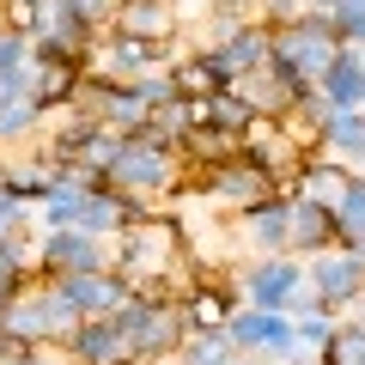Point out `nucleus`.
I'll use <instances>...</instances> for the list:
<instances>
[{
  "label": "nucleus",
  "mask_w": 365,
  "mask_h": 365,
  "mask_svg": "<svg viewBox=\"0 0 365 365\" xmlns=\"http://www.w3.org/2000/svg\"><path fill=\"white\" fill-rule=\"evenodd\" d=\"M177 304H182V323H189V335H195V329H225V323H232V311H237L244 299H237V287L225 280V274H220V280L195 274V280H189V292H182Z\"/></svg>",
  "instance_id": "2eb2a0df"
},
{
  "label": "nucleus",
  "mask_w": 365,
  "mask_h": 365,
  "mask_svg": "<svg viewBox=\"0 0 365 365\" xmlns=\"http://www.w3.org/2000/svg\"><path fill=\"white\" fill-rule=\"evenodd\" d=\"M98 268H110V244L104 237L79 232V225L37 237V280H67V274H98Z\"/></svg>",
  "instance_id": "9d476101"
},
{
  "label": "nucleus",
  "mask_w": 365,
  "mask_h": 365,
  "mask_svg": "<svg viewBox=\"0 0 365 365\" xmlns=\"http://www.w3.org/2000/svg\"><path fill=\"white\" fill-rule=\"evenodd\" d=\"M268 49H274V31L262 25V19H250V25H237L225 43H213V49H201V55H207V67H213L220 86H237L244 73L268 67Z\"/></svg>",
  "instance_id": "9b49d317"
},
{
  "label": "nucleus",
  "mask_w": 365,
  "mask_h": 365,
  "mask_svg": "<svg viewBox=\"0 0 365 365\" xmlns=\"http://www.w3.org/2000/svg\"><path fill=\"white\" fill-rule=\"evenodd\" d=\"M13 189V158H0V195Z\"/></svg>",
  "instance_id": "e433bc0d"
},
{
  "label": "nucleus",
  "mask_w": 365,
  "mask_h": 365,
  "mask_svg": "<svg viewBox=\"0 0 365 365\" xmlns=\"http://www.w3.org/2000/svg\"><path fill=\"white\" fill-rule=\"evenodd\" d=\"M25 232H31V207H19L13 195H0V250H6V244H19Z\"/></svg>",
  "instance_id": "2f4dec72"
},
{
  "label": "nucleus",
  "mask_w": 365,
  "mask_h": 365,
  "mask_svg": "<svg viewBox=\"0 0 365 365\" xmlns=\"http://www.w3.org/2000/svg\"><path fill=\"white\" fill-rule=\"evenodd\" d=\"M153 122V104L140 98V86H110V104H104V128L116 134H140Z\"/></svg>",
  "instance_id": "393cba45"
},
{
  "label": "nucleus",
  "mask_w": 365,
  "mask_h": 365,
  "mask_svg": "<svg viewBox=\"0 0 365 365\" xmlns=\"http://www.w3.org/2000/svg\"><path fill=\"white\" fill-rule=\"evenodd\" d=\"M6 299H13V287H0V304H6Z\"/></svg>",
  "instance_id": "ea45409f"
},
{
  "label": "nucleus",
  "mask_w": 365,
  "mask_h": 365,
  "mask_svg": "<svg viewBox=\"0 0 365 365\" xmlns=\"http://www.w3.org/2000/svg\"><path fill=\"white\" fill-rule=\"evenodd\" d=\"M31 73V37L19 25H0V79Z\"/></svg>",
  "instance_id": "c756f323"
},
{
  "label": "nucleus",
  "mask_w": 365,
  "mask_h": 365,
  "mask_svg": "<svg viewBox=\"0 0 365 365\" xmlns=\"http://www.w3.org/2000/svg\"><path fill=\"white\" fill-rule=\"evenodd\" d=\"M67 6H73V19H79V25L110 31V19H116V6H122V0H67Z\"/></svg>",
  "instance_id": "473e14b6"
},
{
  "label": "nucleus",
  "mask_w": 365,
  "mask_h": 365,
  "mask_svg": "<svg viewBox=\"0 0 365 365\" xmlns=\"http://www.w3.org/2000/svg\"><path fill=\"white\" fill-rule=\"evenodd\" d=\"M317 98H323L329 110H365V55L341 49L335 61L323 67V79H317Z\"/></svg>",
  "instance_id": "aec40b11"
},
{
  "label": "nucleus",
  "mask_w": 365,
  "mask_h": 365,
  "mask_svg": "<svg viewBox=\"0 0 365 365\" xmlns=\"http://www.w3.org/2000/svg\"><path fill=\"white\" fill-rule=\"evenodd\" d=\"M317 153L341 158L353 177H365V116L359 110H329L323 128H317Z\"/></svg>",
  "instance_id": "a211bd4d"
},
{
  "label": "nucleus",
  "mask_w": 365,
  "mask_h": 365,
  "mask_svg": "<svg viewBox=\"0 0 365 365\" xmlns=\"http://www.w3.org/2000/svg\"><path fill=\"white\" fill-rule=\"evenodd\" d=\"M110 182H116L122 195H140V201L177 195L182 189V158H177V146L158 140L153 128L122 134V153H116V165H110Z\"/></svg>",
  "instance_id": "f03ea898"
},
{
  "label": "nucleus",
  "mask_w": 365,
  "mask_h": 365,
  "mask_svg": "<svg viewBox=\"0 0 365 365\" xmlns=\"http://www.w3.org/2000/svg\"><path fill=\"white\" fill-rule=\"evenodd\" d=\"M335 6H359V13H365V0H335Z\"/></svg>",
  "instance_id": "58836bf2"
},
{
  "label": "nucleus",
  "mask_w": 365,
  "mask_h": 365,
  "mask_svg": "<svg viewBox=\"0 0 365 365\" xmlns=\"http://www.w3.org/2000/svg\"><path fill=\"white\" fill-rule=\"evenodd\" d=\"M170 13H177L182 31H195V25H207V19H213V0H170Z\"/></svg>",
  "instance_id": "72a5a7b5"
},
{
  "label": "nucleus",
  "mask_w": 365,
  "mask_h": 365,
  "mask_svg": "<svg viewBox=\"0 0 365 365\" xmlns=\"http://www.w3.org/2000/svg\"><path fill=\"white\" fill-rule=\"evenodd\" d=\"M116 329H122V341H128L134 365L177 359V347L189 341V323H182V304L177 299H128L116 311Z\"/></svg>",
  "instance_id": "7ed1b4c3"
},
{
  "label": "nucleus",
  "mask_w": 365,
  "mask_h": 365,
  "mask_svg": "<svg viewBox=\"0 0 365 365\" xmlns=\"http://www.w3.org/2000/svg\"><path fill=\"white\" fill-rule=\"evenodd\" d=\"M335 323H341V317H329V311H292V347H299V365H317V353L329 347Z\"/></svg>",
  "instance_id": "bb28decb"
},
{
  "label": "nucleus",
  "mask_w": 365,
  "mask_h": 365,
  "mask_svg": "<svg viewBox=\"0 0 365 365\" xmlns=\"http://www.w3.org/2000/svg\"><path fill=\"white\" fill-rule=\"evenodd\" d=\"M232 287H237V299H244L250 311H280V317H292V304L311 299L299 256H256V262H244V268L232 274Z\"/></svg>",
  "instance_id": "39448f33"
},
{
  "label": "nucleus",
  "mask_w": 365,
  "mask_h": 365,
  "mask_svg": "<svg viewBox=\"0 0 365 365\" xmlns=\"http://www.w3.org/2000/svg\"><path fill=\"white\" fill-rule=\"evenodd\" d=\"M49 347H37V353H25V359H0V365H55V359H43Z\"/></svg>",
  "instance_id": "f704fd0d"
},
{
  "label": "nucleus",
  "mask_w": 365,
  "mask_h": 365,
  "mask_svg": "<svg viewBox=\"0 0 365 365\" xmlns=\"http://www.w3.org/2000/svg\"><path fill=\"white\" fill-rule=\"evenodd\" d=\"M347 182H353V170L341 165V158L304 153V165H299V177H292V189H287V195H292V201H311V207H335Z\"/></svg>",
  "instance_id": "6ab92c4d"
},
{
  "label": "nucleus",
  "mask_w": 365,
  "mask_h": 365,
  "mask_svg": "<svg viewBox=\"0 0 365 365\" xmlns=\"http://www.w3.org/2000/svg\"><path fill=\"white\" fill-rule=\"evenodd\" d=\"M347 365H365V329H359V341H353V353H347Z\"/></svg>",
  "instance_id": "4c0bfd02"
},
{
  "label": "nucleus",
  "mask_w": 365,
  "mask_h": 365,
  "mask_svg": "<svg viewBox=\"0 0 365 365\" xmlns=\"http://www.w3.org/2000/svg\"><path fill=\"white\" fill-rule=\"evenodd\" d=\"M232 359H237V347H232L225 329H195L177 347V365H232Z\"/></svg>",
  "instance_id": "cd10ccee"
},
{
  "label": "nucleus",
  "mask_w": 365,
  "mask_h": 365,
  "mask_svg": "<svg viewBox=\"0 0 365 365\" xmlns=\"http://www.w3.org/2000/svg\"><path fill=\"white\" fill-rule=\"evenodd\" d=\"M329 31H335L341 49H365V13L359 6H335V13H329Z\"/></svg>",
  "instance_id": "7c9ffc66"
},
{
  "label": "nucleus",
  "mask_w": 365,
  "mask_h": 365,
  "mask_svg": "<svg viewBox=\"0 0 365 365\" xmlns=\"http://www.w3.org/2000/svg\"><path fill=\"white\" fill-rule=\"evenodd\" d=\"M225 335H232L237 359L299 365V347H292V317H280V311H250V304H237L232 323H225Z\"/></svg>",
  "instance_id": "0eeeda50"
},
{
  "label": "nucleus",
  "mask_w": 365,
  "mask_h": 365,
  "mask_svg": "<svg viewBox=\"0 0 365 365\" xmlns=\"http://www.w3.org/2000/svg\"><path fill=\"white\" fill-rule=\"evenodd\" d=\"M195 189H201V195H207L220 213H250V207H262V201L280 195V182H274L256 158H244V153L225 158V165L207 170V177H195Z\"/></svg>",
  "instance_id": "6e6552de"
},
{
  "label": "nucleus",
  "mask_w": 365,
  "mask_h": 365,
  "mask_svg": "<svg viewBox=\"0 0 365 365\" xmlns=\"http://www.w3.org/2000/svg\"><path fill=\"white\" fill-rule=\"evenodd\" d=\"M67 365H134L128 341H122L116 317H98V323H79L73 335H67Z\"/></svg>",
  "instance_id": "dca6fc26"
},
{
  "label": "nucleus",
  "mask_w": 365,
  "mask_h": 365,
  "mask_svg": "<svg viewBox=\"0 0 365 365\" xmlns=\"http://www.w3.org/2000/svg\"><path fill=\"white\" fill-rule=\"evenodd\" d=\"M116 37H134V43H153V49H170L182 37L177 13H170V0H122L116 19H110Z\"/></svg>",
  "instance_id": "4468645a"
},
{
  "label": "nucleus",
  "mask_w": 365,
  "mask_h": 365,
  "mask_svg": "<svg viewBox=\"0 0 365 365\" xmlns=\"http://www.w3.org/2000/svg\"><path fill=\"white\" fill-rule=\"evenodd\" d=\"M292 237H287V256H323L335 250V225H329V207H311V201H292Z\"/></svg>",
  "instance_id": "412c9836"
},
{
  "label": "nucleus",
  "mask_w": 365,
  "mask_h": 365,
  "mask_svg": "<svg viewBox=\"0 0 365 365\" xmlns=\"http://www.w3.org/2000/svg\"><path fill=\"white\" fill-rule=\"evenodd\" d=\"M43 122H49V110L37 104V91H31V73L0 79V153H6V146L37 140V134H43Z\"/></svg>",
  "instance_id": "ddd939ff"
},
{
  "label": "nucleus",
  "mask_w": 365,
  "mask_h": 365,
  "mask_svg": "<svg viewBox=\"0 0 365 365\" xmlns=\"http://www.w3.org/2000/svg\"><path fill=\"white\" fill-rule=\"evenodd\" d=\"M165 61H170V49L116 37V31H98L91 49L79 55V67H86L91 79H104V86H134V79H146V73H165Z\"/></svg>",
  "instance_id": "423d86ee"
},
{
  "label": "nucleus",
  "mask_w": 365,
  "mask_h": 365,
  "mask_svg": "<svg viewBox=\"0 0 365 365\" xmlns=\"http://www.w3.org/2000/svg\"><path fill=\"white\" fill-rule=\"evenodd\" d=\"M232 225H237L244 244H256V256H287L292 207H287V195H274V201H262V207H250V213H232Z\"/></svg>",
  "instance_id": "f3484780"
},
{
  "label": "nucleus",
  "mask_w": 365,
  "mask_h": 365,
  "mask_svg": "<svg viewBox=\"0 0 365 365\" xmlns=\"http://www.w3.org/2000/svg\"><path fill=\"white\" fill-rule=\"evenodd\" d=\"M232 365H262V359H232Z\"/></svg>",
  "instance_id": "a19ab883"
},
{
  "label": "nucleus",
  "mask_w": 365,
  "mask_h": 365,
  "mask_svg": "<svg viewBox=\"0 0 365 365\" xmlns=\"http://www.w3.org/2000/svg\"><path fill=\"white\" fill-rule=\"evenodd\" d=\"M86 79V67L79 61H31V91H37V104L49 110H67V98H73V86Z\"/></svg>",
  "instance_id": "4be33fe9"
},
{
  "label": "nucleus",
  "mask_w": 365,
  "mask_h": 365,
  "mask_svg": "<svg viewBox=\"0 0 365 365\" xmlns=\"http://www.w3.org/2000/svg\"><path fill=\"white\" fill-rule=\"evenodd\" d=\"M195 122H201V128H220V134H244L256 116L244 110V98H237V91L220 86V91H207V98L195 104Z\"/></svg>",
  "instance_id": "b1692460"
},
{
  "label": "nucleus",
  "mask_w": 365,
  "mask_h": 365,
  "mask_svg": "<svg viewBox=\"0 0 365 365\" xmlns=\"http://www.w3.org/2000/svg\"><path fill=\"white\" fill-rule=\"evenodd\" d=\"M146 128H153L158 140H170V146H177L182 134L195 128V104H189V98H165V104L153 110V122H146Z\"/></svg>",
  "instance_id": "c85d7f7f"
},
{
  "label": "nucleus",
  "mask_w": 365,
  "mask_h": 365,
  "mask_svg": "<svg viewBox=\"0 0 365 365\" xmlns=\"http://www.w3.org/2000/svg\"><path fill=\"white\" fill-rule=\"evenodd\" d=\"M347 323H353V329H365V292H359V299H353V311H347Z\"/></svg>",
  "instance_id": "c9c22d12"
},
{
  "label": "nucleus",
  "mask_w": 365,
  "mask_h": 365,
  "mask_svg": "<svg viewBox=\"0 0 365 365\" xmlns=\"http://www.w3.org/2000/svg\"><path fill=\"white\" fill-rule=\"evenodd\" d=\"M329 225H335V250H365V177H353L341 189V201L329 207Z\"/></svg>",
  "instance_id": "5701e85b"
},
{
  "label": "nucleus",
  "mask_w": 365,
  "mask_h": 365,
  "mask_svg": "<svg viewBox=\"0 0 365 365\" xmlns=\"http://www.w3.org/2000/svg\"><path fill=\"white\" fill-rule=\"evenodd\" d=\"M79 323L86 317L61 299L55 280H25V287H13V299L0 304V335L19 341V347H67V335Z\"/></svg>",
  "instance_id": "f257e3e1"
},
{
  "label": "nucleus",
  "mask_w": 365,
  "mask_h": 365,
  "mask_svg": "<svg viewBox=\"0 0 365 365\" xmlns=\"http://www.w3.org/2000/svg\"><path fill=\"white\" fill-rule=\"evenodd\" d=\"M55 287H61V299L73 304V311L86 317V323H98V317H116L122 304L134 299V292H128V280H122L116 268H98V274H67V280H55Z\"/></svg>",
  "instance_id": "f8f14e48"
},
{
  "label": "nucleus",
  "mask_w": 365,
  "mask_h": 365,
  "mask_svg": "<svg viewBox=\"0 0 365 365\" xmlns=\"http://www.w3.org/2000/svg\"><path fill=\"white\" fill-rule=\"evenodd\" d=\"M79 201H86V189H79V182H67V177H55L49 201H43L31 220H37L43 232H67V225H79Z\"/></svg>",
  "instance_id": "a878e982"
},
{
  "label": "nucleus",
  "mask_w": 365,
  "mask_h": 365,
  "mask_svg": "<svg viewBox=\"0 0 365 365\" xmlns=\"http://www.w3.org/2000/svg\"><path fill=\"white\" fill-rule=\"evenodd\" d=\"M268 31H274L268 67H274V73L304 79V86H317V79H323V67L341 55L335 31H329V13H304V19H292V25H268Z\"/></svg>",
  "instance_id": "20e7f679"
},
{
  "label": "nucleus",
  "mask_w": 365,
  "mask_h": 365,
  "mask_svg": "<svg viewBox=\"0 0 365 365\" xmlns=\"http://www.w3.org/2000/svg\"><path fill=\"white\" fill-rule=\"evenodd\" d=\"M304 287H311V299L323 304L329 317H347L353 299L365 292V256H353V250H323V256L304 262Z\"/></svg>",
  "instance_id": "1a4fd4ad"
},
{
  "label": "nucleus",
  "mask_w": 365,
  "mask_h": 365,
  "mask_svg": "<svg viewBox=\"0 0 365 365\" xmlns=\"http://www.w3.org/2000/svg\"><path fill=\"white\" fill-rule=\"evenodd\" d=\"M359 116H365V110H359Z\"/></svg>",
  "instance_id": "79ce46f5"
}]
</instances>
